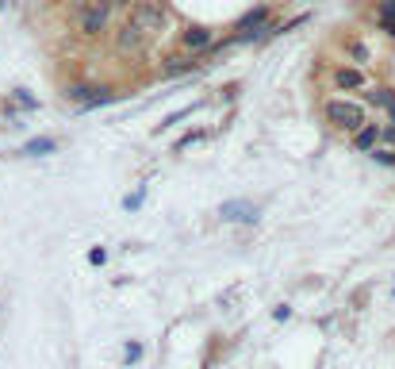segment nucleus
<instances>
[{"instance_id":"1","label":"nucleus","mask_w":395,"mask_h":369,"mask_svg":"<svg viewBox=\"0 0 395 369\" xmlns=\"http://www.w3.org/2000/svg\"><path fill=\"white\" fill-rule=\"evenodd\" d=\"M327 119L337 127V131H357V127H365L368 123V112H365V104H357V100H346V97H334V100H327Z\"/></svg>"},{"instance_id":"2","label":"nucleus","mask_w":395,"mask_h":369,"mask_svg":"<svg viewBox=\"0 0 395 369\" xmlns=\"http://www.w3.org/2000/svg\"><path fill=\"white\" fill-rule=\"evenodd\" d=\"M112 0H88L85 8H81V16H77V27H81V35H88V39H97V35H104L107 31V20H112Z\"/></svg>"},{"instance_id":"3","label":"nucleus","mask_w":395,"mask_h":369,"mask_svg":"<svg viewBox=\"0 0 395 369\" xmlns=\"http://www.w3.org/2000/svg\"><path fill=\"white\" fill-rule=\"evenodd\" d=\"M269 16H272L269 4H257V8H250V12L238 20L231 43H253V39H261V35H269Z\"/></svg>"},{"instance_id":"4","label":"nucleus","mask_w":395,"mask_h":369,"mask_svg":"<svg viewBox=\"0 0 395 369\" xmlns=\"http://www.w3.org/2000/svg\"><path fill=\"white\" fill-rule=\"evenodd\" d=\"M165 8L157 4V0H135L131 4V23H138V27L146 31V35H157V31L165 27Z\"/></svg>"},{"instance_id":"5","label":"nucleus","mask_w":395,"mask_h":369,"mask_svg":"<svg viewBox=\"0 0 395 369\" xmlns=\"http://www.w3.org/2000/svg\"><path fill=\"white\" fill-rule=\"evenodd\" d=\"M177 39H181V50H184V54H207V50H212V43H215V31L203 27V23H188V27H184Z\"/></svg>"},{"instance_id":"6","label":"nucleus","mask_w":395,"mask_h":369,"mask_svg":"<svg viewBox=\"0 0 395 369\" xmlns=\"http://www.w3.org/2000/svg\"><path fill=\"white\" fill-rule=\"evenodd\" d=\"M330 81H334V88H342V93H357V88H368V78L361 66H337L334 73H330Z\"/></svg>"},{"instance_id":"7","label":"nucleus","mask_w":395,"mask_h":369,"mask_svg":"<svg viewBox=\"0 0 395 369\" xmlns=\"http://www.w3.org/2000/svg\"><path fill=\"white\" fill-rule=\"evenodd\" d=\"M146 39H150V35H146V31L138 27V23L127 20L123 27L116 31V50H127V54H131V50H142V47H146Z\"/></svg>"},{"instance_id":"8","label":"nucleus","mask_w":395,"mask_h":369,"mask_svg":"<svg viewBox=\"0 0 395 369\" xmlns=\"http://www.w3.org/2000/svg\"><path fill=\"white\" fill-rule=\"evenodd\" d=\"M192 69H196L192 54H169L165 66H162V73H165V78H184V73H192Z\"/></svg>"},{"instance_id":"9","label":"nucleus","mask_w":395,"mask_h":369,"mask_svg":"<svg viewBox=\"0 0 395 369\" xmlns=\"http://www.w3.org/2000/svg\"><path fill=\"white\" fill-rule=\"evenodd\" d=\"M376 143H380V123H365L353 131V150H361V154H368Z\"/></svg>"},{"instance_id":"10","label":"nucleus","mask_w":395,"mask_h":369,"mask_svg":"<svg viewBox=\"0 0 395 369\" xmlns=\"http://www.w3.org/2000/svg\"><path fill=\"white\" fill-rule=\"evenodd\" d=\"M346 54H349V58H353L361 69H365V66H368V58H372V54H368V47H365L361 39H346Z\"/></svg>"},{"instance_id":"11","label":"nucleus","mask_w":395,"mask_h":369,"mask_svg":"<svg viewBox=\"0 0 395 369\" xmlns=\"http://www.w3.org/2000/svg\"><path fill=\"white\" fill-rule=\"evenodd\" d=\"M222 215L227 219H257V208L253 204H222Z\"/></svg>"},{"instance_id":"12","label":"nucleus","mask_w":395,"mask_h":369,"mask_svg":"<svg viewBox=\"0 0 395 369\" xmlns=\"http://www.w3.org/2000/svg\"><path fill=\"white\" fill-rule=\"evenodd\" d=\"M365 93H368V104H372V108H387V104H392V88H384V85H368Z\"/></svg>"},{"instance_id":"13","label":"nucleus","mask_w":395,"mask_h":369,"mask_svg":"<svg viewBox=\"0 0 395 369\" xmlns=\"http://www.w3.org/2000/svg\"><path fill=\"white\" fill-rule=\"evenodd\" d=\"M54 150V139H31V143H23V154L39 158V154H50Z\"/></svg>"},{"instance_id":"14","label":"nucleus","mask_w":395,"mask_h":369,"mask_svg":"<svg viewBox=\"0 0 395 369\" xmlns=\"http://www.w3.org/2000/svg\"><path fill=\"white\" fill-rule=\"evenodd\" d=\"M368 154H372L380 165H395V146H392V150H387V146H372Z\"/></svg>"},{"instance_id":"15","label":"nucleus","mask_w":395,"mask_h":369,"mask_svg":"<svg viewBox=\"0 0 395 369\" xmlns=\"http://www.w3.org/2000/svg\"><path fill=\"white\" fill-rule=\"evenodd\" d=\"M376 20H392V23H395V0H380V8H376Z\"/></svg>"},{"instance_id":"16","label":"nucleus","mask_w":395,"mask_h":369,"mask_svg":"<svg viewBox=\"0 0 395 369\" xmlns=\"http://www.w3.org/2000/svg\"><path fill=\"white\" fill-rule=\"evenodd\" d=\"M380 139H384V143H395V123L380 127Z\"/></svg>"},{"instance_id":"17","label":"nucleus","mask_w":395,"mask_h":369,"mask_svg":"<svg viewBox=\"0 0 395 369\" xmlns=\"http://www.w3.org/2000/svg\"><path fill=\"white\" fill-rule=\"evenodd\" d=\"M376 23H380V31H384V35H392V39H395V23H392V20H376Z\"/></svg>"},{"instance_id":"18","label":"nucleus","mask_w":395,"mask_h":369,"mask_svg":"<svg viewBox=\"0 0 395 369\" xmlns=\"http://www.w3.org/2000/svg\"><path fill=\"white\" fill-rule=\"evenodd\" d=\"M138 354H142V346H138V342H131V346H127V361H135Z\"/></svg>"},{"instance_id":"19","label":"nucleus","mask_w":395,"mask_h":369,"mask_svg":"<svg viewBox=\"0 0 395 369\" xmlns=\"http://www.w3.org/2000/svg\"><path fill=\"white\" fill-rule=\"evenodd\" d=\"M16 100H20V104H23V108H35V100H31V97H27V93H23V88H20V93H16Z\"/></svg>"},{"instance_id":"20","label":"nucleus","mask_w":395,"mask_h":369,"mask_svg":"<svg viewBox=\"0 0 395 369\" xmlns=\"http://www.w3.org/2000/svg\"><path fill=\"white\" fill-rule=\"evenodd\" d=\"M387 123H395V93H392V104H387Z\"/></svg>"}]
</instances>
